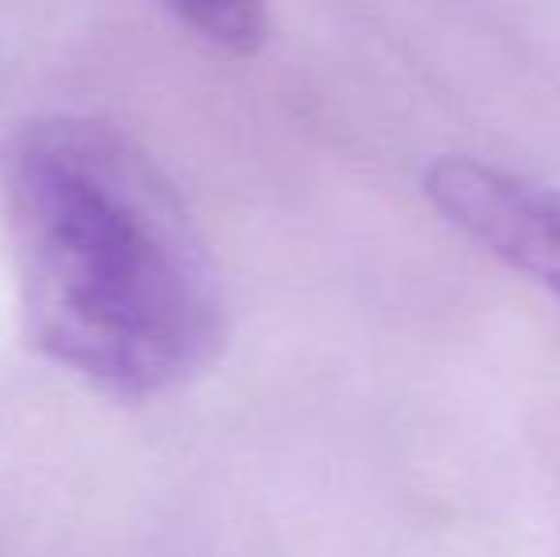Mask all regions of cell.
<instances>
[{"label":"cell","mask_w":560,"mask_h":557,"mask_svg":"<svg viewBox=\"0 0 560 557\" xmlns=\"http://www.w3.org/2000/svg\"><path fill=\"white\" fill-rule=\"evenodd\" d=\"M27 336L118 402H149L218 363L229 302L207 237L153 156L84 115L20 130L0 161Z\"/></svg>","instance_id":"obj_1"},{"label":"cell","mask_w":560,"mask_h":557,"mask_svg":"<svg viewBox=\"0 0 560 557\" xmlns=\"http://www.w3.org/2000/svg\"><path fill=\"white\" fill-rule=\"evenodd\" d=\"M423 195L450 230L560 302V192L477 156H439Z\"/></svg>","instance_id":"obj_2"},{"label":"cell","mask_w":560,"mask_h":557,"mask_svg":"<svg viewBox=\"0 0 560 557\" xmlns=\"http://www.w3.org/2000/svg\"><path fill=\"white\" fill-rule=\"evenodd\" d=\"M184 27L225 54H256L267 38V0H161Z\"/></svg>","instance_id":"obj_3"}]
</instances>
